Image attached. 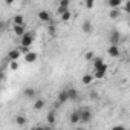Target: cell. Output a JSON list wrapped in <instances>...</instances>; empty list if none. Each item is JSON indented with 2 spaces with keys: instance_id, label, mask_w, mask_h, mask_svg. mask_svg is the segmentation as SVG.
<instances>
[{
  "instance_id": "obj_1",
  "label": "cell",
  "mask_w": 130,
  "mask_h": 130,
  "mask_svg": "<svg viewBox=\"0 0 130 130\" xmlns=\"http://www.w3.org/2000/svg\"><path fill=\"white\" fill-rule=\"evenodd\" d=\"M34 38H35V34L34 32H26L23 37H22V44L20 46H25V47H31V44L34 43Z\"/></svg>"
},
{
  "instance_id": "obj_2",
  "label": "cell",
  "mask_w": 130,
  "mask_h": 130,
  "mask_svg": "<svg viewBox=\"0 0 130 130\" xmlns=\"http://www.w3.org/2000/svg\"><path fill=\"white\" fill-rule=\"evenodd\" d=\"M80 116H81V122L87 124L92 119V110L89 107H83V109H80Z\"/></svg>"
},
{
  "instance_id": "obj_3",
  "label": "cell",
  "mask_w": 130,
  "mask_h": 130,
  "mask_svg": "<svg viewBox=\"0 0 130 130\" xmlns=\"http://www.w3.org/2000/svg\"><path fill=\"white\" fill-rule=\"evenodd\" d=\"M119 40H121V32H119V31L113 29V31H110V32H109V41H110V44L118 46Z\"/></svg>"
},
{
  "instance_id": "obj_4",
  "label": "cell",
  "mask_w": 130,
  "mask_h": 130,
  "mask_svg": "<svg viewBox=\"0 0 130 130\" xmlns=\"http://www.w3.org/2000/svg\"><path fill=\"white\" fill-rule=\"evenodd\" d=\"M107 69H109V68H107V64H104L103 68H100V69H96V71H95L93 77H95V78H98V80L104 78V77H106V74H107Z\"/></svg>"
},
{
  "instance_id": "obj_5",
  "label": "cell",
  "mask_w": 130,
  "mask_h": 130,
  "mask_svg": "<svg viewBox=\"0 0 130 130\" xmlns=\"http://www.w3.org/2000/svg\"><path fill=\"white\" fill-rule=\"evenodd\" d=\"M57 100H58V104H64L66 101H69V93H68V89H66V90H61V92L58 93Z\"/></svg>"
},
{
  "instance_id": "obj_6",
  "label": "cell",
  "mask_w": 130,
  "mask_h": 130,
  "mask_svg": "<svg viewBox=\"0 0 130 130\" xmlns=\"http://www.w3.org/2000/svg\"><path fill=\"white\" fill-rule=\"evenodd\" d=\"M38 19H40V22L49 23V22H51V14H49L46 9H41V11H38Z\"/></svg>"
},
{
  "instance_id": "obj_7",
  "label": "cell",
  "mask_w": 130,
  "mask_h": 130,
  "mask_svg": "<svg viewBox=\"0 0 130 130\" xmlns=\"http://www.w3.org/2000/svg\"><path fill=\"white\" fill-rule=\"evenodd\" d=\"M107 54H109L110 57L116 58V57H119V55H121V51H119V47H118V46L110 44V46H109V49H107Z\"/></svg>"
},
{
  "instance_id": "obj_8",
  "label": "cell",
  "mask_w": 130,
  "mask_h": 130,
  "mask_svg": "<svg viewBox=\"0 0 130 130\" xmlns=\"http://www.w3.org/2000/svg\"><path fill=\"white\" fill-rule=\"evenodd\" d=\"M81 31L86 32V34H90L93 31V26H92V22L90 20H84L83 25H81Z\"/></svg>"
},
{
  "instance_id": "obj_9",
  "label": "cell",
  "mask_w": 130,
  "mask_h": 130,
  "mask_svg": "<svg viewBox=\"0 0 130 130\" xmlns=\"http://www.w3.org/2000/svg\"><path fill=\"white\" fill-rule=\"evenodd\" d=\"M20 55H22V52L15 47V49H12V51H9V54H8V58H9V61H17L19 58H20Z\"/></svg>"
},
{
  "instance_id": "obj_10",
  "label": "cell",
  "mask_w": 130,
  "mask_h": 130,
  "mask_svg": "<svg viewBox=\"0 0 130 130\" xmlns=\"http://www.w3.org/2000/svg\"><path fill=\"white\" fill-rule=\"evenodd\" d=\"M69 121H71V124H78V122H81L80 110H75V112H72V113H71V116H69Z\"/></svg>"
},
{
  "instance_id": "obj_11",
  "label": "cell",
  "mask_w": 130,
  "mask_h": 130,
  "mask_svg": "<svg viewBox=\"0 0 130 130\" xmlns=\"http://www.w3.org/2000/svg\"><path fill=\"white\" fill-rule=\"evenodd\" d=\"M26 32H28V31H26V26H25V25H20V26H14V34H15L17 37H20V38H22V37H23Z\"/></svg>"
},
{
  "instance_id": "obj_12",
  "label": "cell",
  "mask_w": 130,
  "mask_h": 130,
  "mask_svg": "<svg viewBox=\"0 0 130 130\" xmlns=\"http://www.w3.org/2000/svg\"><path fill=\"white\" fill-rule=\"evenodd\" d=\"M37 58H38V55H37V52H29V54H26L25 55V63H34V61H37Z\"/></svg>"
},
{
  "instance_id": "obj_13",
  "label": "cell",
  "mask_w": 130,
  "mask_h": 130,
  "mask_svg": "<svg viewBox=\"0 0 130 130\" xmlns=\"http://www.w3.org/2000/svg\"><path fill=\"white\" fill-rule=\"evenodd\" d=\"M23 95H25V98H35L37 96V92H35V89H32V87H26L25 90H23Z\"/></svg>"
},
{
  "instance_id": "obj_14",
  "label": "cell",
  "mask_w": 130,
  "mask_h": 130,
  "mask_svg": "<svg viewBox=\"0 0 130 130\" xmlns=\"http://www.w3.org/2000/svg\"><path fill=\"white\" fill-rule=\"evenodd\" d=\"M104 64H106V63H104V60H103L101 57H95V60H93V68H95V71L100 69V68H103Z\"/></svg>"
},
{
  "instance_id": "obj_15",
  "label": "cell",
  "mask_w": 130,
  "mask_h": 130,
  "mask_svg": "<svg viewBox=\"0 0 130 130\" xmlns=\"http://www.w3.org/2000/svg\"><path fill=\"white\" fill-rule=\"evenodd\" d=\"M12 23H14V26H20V25H25V17H23V15H20V14H17V15L12 19Z\"/></svg>"
},
{
  "instance_id": "obj_16",
  "label": "cell",
  "mask_w": 130,
  "mask_h": 130,
  "mask_svg": "<svg viewBox=\"0 0 130 130\" xmlns=\"http://www.w3.org/2000/svg\"><path fill=\"white\" fill-rule=\"evenodd\" d=\"M68 93H69V100H71V101H77L78 96H80L77 89H68Z\"/></svg>"
},
{
  "instance_id": "obj_17",
  "label": "cell",
  "mask_w": 130,
  "mask_h": 130,
  "mask_svg": "<svg viewBox=\"0 0 130 130\" xmlns=\"http://www.w3.org/2000/svg\"><path fill=\"white\" fill-rule=\"evenodd\" d=\"M44 106H46V103H44V100H43V98H37V100H35V103H34V109H35V110H41Z\"/></svg>"
},
{
  "instance_id": "obj_18",
  "label": "cell",
  "mask_w": 130,
  "mask_h": 130,
  "mask_svg": "<svg viewBox=\"0 0 130 130\" xmlns=\"http://www.w3.org/2000/svg\"><path fill=\"white\" fill-rule=\"evenodd\" d=\"M46 121H47L49 125L55 124V112H54V110H49V113H47V116H46Z\"/></svg>"
},
{
  "instance_id": "obj_19",
  "label": "cell",
  "mask_w": 130,
  "mask_h": 130,
  "mask_svg": "<svg viewBox=\"0 0 130 130\" xmlns=\"http://www.w3.org/2000/svg\"><path fill=\"white\" fill-rule=\"evenodd\" d=\"M26 122H28L26 116H23V115H19V116H15V124H17V125H20V127H22V125H25Z\"/></svg>"
},
{
  "instance_id": "obj_20",
  "label": "cell",
  "mask_w": 130,
  "mask_h": 130,
  "mask_svg": "<svg viewBox=\"0 0 130 130\" xmlns=\"http://www.w3.org/2000/svg\"><path fill=\"white\" fill-rule=\"evenodd\" d=\"M107 5H109L112 9H116L118 6H121V5H122V2H121V0H109Z\"/></svg>"
},
{
  "instance_id": "obj_21",
  "label": "cell",
  "mask_w": 130,
  "mask_h": 130,
  "mask_svg": "<svg viewBox=\"0 0 130 130\" xmlns=\"http://www.w3.org/2000/svg\"><path fill=\"white\" fill-rule=\"evenodd\" d=\"M93 78H95L93 75H90V74H86V75L81 78V81H83V84H86V86H87V84H90V83H92V80H93Z\"/></svg>"
},
{
  "instance_id": "obj_22",
  "label": "cell",
  "mask_w": 130,
  "mask_h": 130,
  "mask_svg": "<svg viewBox=\"0 0 130 130\" xmlns=\"http://www.w3.org/2000/svg\"><path fill=\"white\" fill-rule=\"evenodd\" d=\"M60 17H61V22H69V20H71V17H72V14H71V11H68V12L61 14Z\"/></svg>"
},
{
  "instance_id": "obj_23",
  "label": "cell",
  "mask_w": 130,
  "mask_h": 130,
  "mask_svg": "<svg viewBox=\"0 0 130 130\" xmlns=\"http://www.w3.org/2000/svg\"><path fill=\"white\" fill-rule=\"evenodd\" d=\"M109 17H110L112 20H115V19H118V17H119V11H118V9H112V11L109 12Z\"/></svg>"
},
{
  "instance_id": "obj_24",
  "label": "cell",
  "mask_w": 130,
  "mask_h": 130,
  "mask_svg": "<svg viewBox=\"0 0 130 130\" xmlns=\"http://www.w3.org/2000/svg\"><path fill=\"white\" fill-rule=\"evenodd\" d=\"M69 5H71L69 0H61L58 6H60V8H64V9H68V8H69Z\"/></svg>"
},
{
  "instance_id": "obj_25",
  "label": "cell",
  "mask_w": 130,
  "mask_h": 130,
  "mask_svg": "<svg viewBox=\"0 0 130 130\" xmlns=\"http://www.w3.org/2000/svg\"><path fill=\"white\" fill-rule=\"evenodd\" d=\"M84 57H86V60H87V61H93V60H95V55H93V52H92V51L86 52V55H84Z\"/></svg>"
},
{
  "instance_id": "obj_26",
  "label": "cell",
  "mask_w": 130,
  "mask_h": 130,
  "mask_svg": "<svg viewBox=\"0 0 130 130\" xmlns=\"http://www.w3.org/2000/svg\"><path fill=\"white\" fill-rule=\"evenodd\" d=\"M122 9H124V12H127V14H130V0H127V2L122 5Z\"/></svg>"
},
{
  "instance_id": "obj_27",
  "label": "cell",
  "mask_w": 130,
  "mask_h": 130,
  "mask_svg": "<svg viewBox=\"0 0 130 130\" xmlns=\"http://www.w3.org/2000/svg\"><path fill=\"white\" fill-rule=\"evenodd\" d=\"M17 49H19L23 55H26V54H29V52H31V49H29V47H25V46H19Z\"/></svg>"
},
{
  "instance_id": "obj_28",
  "label": "cell",
  "mask_w": 130,
  "mask_h": 130,
  "mask_svg": "<svg viewBox=\"0 0 130 130\" xmlns=\"http://www.w3.org/2000/svg\"><path fill=\"white\" fill-rule=\"evenodd\" d=\"M9 68H11V71H17L19 69V63L17 61H9Z\"/></svg>"
},
{
  "instance_id": "obj_29",
  "label": "cell",
  "mask_w": 130,
  "mask_h": 130,
  "mask_svg": "<svg viewBox=\"0 0 130 130\" xmlns=\"http://www.w3.org/2000/svg\"><path fill=\"white\" fill-rule=\"evenodd\" d=\"M89 96H90V100H93V101H96V100L100 98V95H98V92H96V90H92Z\"/></svg>"
},
{
  "instance_id": "obj_30",
  "label": "cell",
  "mask_w": 130,
  "mask_h": 130,
  "mask_svg": "<svg viewBox=\"0 0 130 130\" xmlns=\"http://www.w3.org/2000/svg\"><path fill=\"white\" fill-rule=\"evenodd\" d=\"M84 5H86V8H89V9H90V8H93V5H95V3L92 2V0H87V2H86Z\"/></svg>"
},
{
  "instance_id": "obj_31",
  "label": "cell",
  "mask_w": 130,
  "mask_h": 130,
  "mask_svg": "<svg viewBox=\"0 0 130 130\" xmlns=\"http://www.w3.org/2000/svg\"><path fill=\"white\" fill-rule=\"evenodd\" d=\"M112 130H127L124 125H115V127H112Z\"/></svg>"
},
{
  "instance_id": "obj_32",
  "label": "cell",
  "mask_w": 130,
  "mask_h": 130,
  "mask_svg": "<svg viewBox=\"0 0 130 130\" xmlns=\"http://www.w3.org/2000/svg\"><path fill=\"white\" fill-rule=\"evenodd\" d=\"M47 31L51 32V35H54V34H55V28H54V25H51V26L47 28Z\"/></svg>"
},
{
  "instance_id": "obj_33",
  "label": "cell",
  "mask_w": 130,
  "mask_h": 130,
  "mask_svg": "<svg viewBox=\"0 0 130 130\" xmlns=\"http://www.w3.org/2000/svg\"><path fill=\"white\" fill-rule=\"evenodd\" d=\"M29 130H43V127H32V128H29Z\"/></svg>"
},
{
  "instance_id": "obj_34",
  "label": "cell",
  "mask_w": 130,
  "mask_h": 130,
  "mask_svg": "<svg viewBox=\"0 0 130 130\" xmlns=\"http://www.w3.org/2000/svg\"><path fill=\"white\" fill-rule=\"evenodd\" d=\"M43 130H52V127L51 125H46V127H43Z\"/></svg>"
},
{
  "instance_id": "obj_35",
  "label": "cell",
  "mask_w": 130,
  "mask_h": 130,
  "mask_svg": "<svg viewBox=\"0 0 130 130\" xmlns=\"http://www.w3.org/2000/svg\"><path fill=\"white\" fill-rule=\"evenodd\" d=\"M75 130H86V128H84V127H77Z\"/></svg>"
},
{
  "instance_id": "obj_36",
  "label": "cell",
  "mask_w": 130,
  "mask_h": 130,
  "mask_svg": "<svg viewBox=\"0 0 130 130\" xmlns=\"http://www.w3.org/2000/svg\"><path fill=\"white\" fill-rule=\"evenodd\" d=\"M128 26H130V20H128Z\"/></svg>"
},
{
  "instance_id": "obj_37",
  "label": "cell",
  "mask_w": 130,
  "mask_h": 130,
  "mask_svg": "<svg viewBox=\"0 0 130 130\" xmlns=\"http://www.w3.org/2000/svg\"><path fill=\"white\" fill-rule=\"evenodd\" d=\"M128 130H130V128H128Z\"/></svg>"
}]
</instances>
